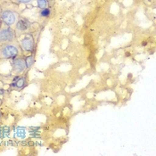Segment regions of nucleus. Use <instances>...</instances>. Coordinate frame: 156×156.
Listing matches in <instances>:
<instances>
[{"label":"nucleus","mask_w":156,"mask_h":156,"mask_svg":"<svg viewBox=\"0 0 156 156\" xmlns=\"http://www.w3.org/2000/svg\"><path fill=\"white\" fill-rule=\"evenodd\" d=\"M20 19V13L14 8V5H5L1 6L0 10V22L2 25L14 28Z\"/></svg>","instance_id":"nucleus-1"},{"label":"nucleus","mask_w":156,"mask_h":156,"mask_svg":"<svg viewBox=\"0 0 156 156\" xmlns=\"http://www.w3.org/2000/svg\"><path fill=\"white\" fill-rule=\"evenodd\" d=\"M22 53L21 47L17 40H14L10 43H6L2 45L0 58L5 60H11L17 56H20Z\"/></svg>","instance_id":"nucleus-2"},{"label":"nucleus","mask_w":156,"mask_h":156,"mask_svg":"<svg viewBox=\"0 0 156 156\" xmlns=\"http://www.w3.org/2000/svg\"><path fill=\"white\" fill-rule=\"evenodd\" d=\"M17 39L14 29L9 26L2 25L0 26V44L4 45L10 43Z\"/></svg>","instance_id":"nucleus-3"},{"label":"nucleus","mask_w":156,"mask_h":156,"mask_svg":"<svg viewBox=\"0 0 156 156\" xmlns=\"http://www.w3.org/2000/svg\"><path fill=\"white\" fill-rule=\"evenodd\" d=\"M14 31H15V34L16 37H19L25 35V34H28L31 29H32V23L26 18H21L19 19V21L17 22L16 25L14 26Z\"/></svg>","instance_id":"nucleus-4"},{"label":"nucleus","mask_w":156,"mask_h":156,"mask_svg":"<svg viewBox=\"0 0 156 156\" xmlns=\"http://www.w3.org/2000/svg\"><path fill=\"white\" fill-rule=\"evenodd\" d=\"M23 37H21L18 41L21 49L25 52V53H31L33 52L34 48H35V40L33 38V37L30 34H25L23 35Z\"/></svg>","instance_id":"nucleus-5"},{"label":"nucleus","mask_w":156,"mask_h":156,"mask_svg":"<svg viewBox=\"0 0 156 156\" xmlns=\"http://www.w3.org/2000/svg\"><path fill=\"white\" fill-rule=\"evenodd\" d=\"M27 69L25 59L22 56H17L12 59V71L14 74H22Z\"/></svg>","instance_id":"nucleus-6"},{"label":"nucleus","mask_w":156,"mask_h":156,"mask_svg":"<svg viewBox=\"0 0 156 156\" xmlns=\"http://www.w3.org/2000/svg\"><path fill=\"white\" fill-rule=\"evenodd\" d=\"M15 136L19 138H24L26 136V130L23 128H18L15 129Z\"/></svg>","instance_id":"nucleus-7"},{"label":"nucleus","mask_w":156,"mask_h":156,"mask_svg":"<svg viewBox=\"0 0 156 156\" xmlns=\"http://www.w3.org/2000/svg\"><path fill=\"white\" fill-rule=\"evenodd\" d=\"M37 7L40 9H45L48 7V0H36Z\"/></svg>","instance_id":"nucleus-8"},{"label":"nucleus","mask_w":156,"mask_h":156,"mask_svg":"<svg viewBox=\"0 0 156 156\" xmlns=\"http://www.w3.org/2000/svg\"><path fill=\"white\" fill-rule=\"evenodd\" d=\"M24 59H25V63H26L27 69L30 68L32 66V64L34 63V57H33V55H29V56H27Z\"/></svg>","instance_id":"nucleus-9"},{"label":"nucleus","mask_w":156,"mask_h":156,"mask_svg":"<svg viewBox=\"0 0 156 156\" xmlns=\"http://www.w3.org/2000/svg\"><path fill=\"white\" fill-rule=\"evenodd\" d=\"M12 3L16 4V5H29V4H34L36 2V0H11Z\"/></svg>","instance_id":"nucleus-10"},{"label":"nucleus","mask_w":156,"mask_h":156,"mask_svg":"<svg viewBox=\"0 0 156 156\" xmlns=\"http://www.w3.org/2000/svg\"><path fill=\"white\" fill-rule=\"evenodd\" d=\"M25 78L24 77H22V78H19L18 79V80L16 81V83H15V87H17V88H23L24 86H25Z\"/></svg>","instance_id":"nucleus-11"},{"label":"nucleus","mask_w":156,"mask_h":156,"mask_svg":"<svg viewBox=\"0 0 156 156\" xmlns=\"http://www.w3.org/2000/svg\"><path fill=\"white\" fill-rule=\"evenodd\" d=\"M50 14V9L49 8H45V9H41V12H40V15L43 16V17H48Z\"/></svg>","instance_id":"nucleus-12"},{"label":"nucleus","mask_w":156,"mask_h":156,"mask_svg":"<svg viewBox=\"0 0 156 156\" xmlns=\"http://www.w3.org/2000/svg\"><path fill=\"white\" fill-rule=\"evenodd\" d=\"M2 120V112H1V111H0V121Z\"/></svg>","instance_id":"nucleus-13"},{"label":"nucleus","mask_w":156,"mask_h":156,"mask_svg":"<svg viewBox=\"0 0 156 156\" xmlns=\"http://www.w3.org/2000/svg\"><path fill=\"white\" fill-rule=\"evenodd\" d=\"M1 48H2V45L0 44V53H1Z\"/></svg>","instance_id":"nucleus-14"},{"label":"nucleus","mask_w":156,"mask_h":156,"mask_svg":"<svg viewBox=\"0 0 156 156\" xmlns=\"http://www.w3.org/2000/svg\"><path fill=\"white\" fill-rule=\"evenodd\" d=\"M48 1H52V0H48Z\"/></svg>","instance_id":"nucleus-15"},{"label":"nucleus","mask_w":156,"mask_h":156,"mask_svg":"<svg viewBox=\"0 0 156 156\" xmlns=\"http://www.w3.org/2000/svg\"><path fill=\"white\" fill-rule=\"evenodd\" d=\"M0 26H1V22H0Z\"/></svg>","instance_id":"nucleus-16"}]
</instances>
